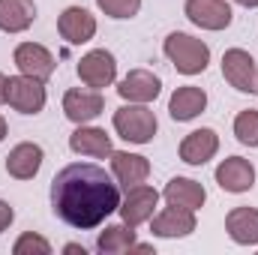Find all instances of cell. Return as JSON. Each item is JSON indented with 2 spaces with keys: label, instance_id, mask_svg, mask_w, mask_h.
<instances>
[{
  "label": "cell",
  "instance_id": "8fae6325",
  "mask_svg": "<svg viewBox=\"0 0 258 255\" xmlns=\"http://www.w3.org/2000/svg\"><path fill=\"white\" fill-rule=\"evenodd\" d=\"M117 93H120V99H126V102L150 105V102L162 93V81H159V75H153L150 69H129L126 75L120 78V84H117Z\"/></svg>",
  "mask_w": 258,
  "mask_h": 255
},
{
  "label": "cell",
  "instance_id": "ac0fdd59",
  "mask_svg": "<svg viewBox=\"0 0 258 255\" xmlns=\"http://www.w3.org/2000/svg\"><path fill=\"white\" fill-rule=\"evenodd\" d=\"M111 174L117 180V186H138L150 177V162L141 153H129V150H114L111 153Z\"/></svg>",
  "mask_w": 258,
  "mask_h": 255
},
{
  "label": "cell",
  "instance_id": "ffe728a7",
  "mask_svg": "<svg viewBox=\"0 0 258 255\" xmlns=\"http://www.w3.org/2000/svg\"><path fill=\"white\" fill-rule=\"evenodd\" d=\"M162 198L174 207H186V210H201L207 201V189L192 180V177H171L162 189Z\"/></svg>",
  "mask_w": 258,
  "mask_h": 255
},
{
  "label": "cell",
  "instance_id": "ba28073f",
  "mask_svg": "<svg viewBox=\"0 0 258 255\" xmlns=\"http://www.w3.org/2000/svg\"><path fill=\"white\" fill-rule=\"evenodd\" d=\"M102 108H105V99H102V93L93 90V87H72V90L63 93L66 120H72V123H78V126L96 120V117L102 114Z\"/></svg>",
  "mask_w": 258,
  "mask_h": 255
},
{
  "label": "cell",
  "instance_id": "4316f807",
  "mask_svg": "<svg viewBox=\"0 0 258 255\" xmlns=\"http://www.w3.org/2000/svg\"><path fill=\"white\" fill-rule=\"evenodd\" d=\"M12 219H15V210H12V204H6L3 198H0V234L12 225Z\"/></svg>",
  "mask_w": 258,
  "mask_h": 255
},
{
  "label": "cell",
  "instance_id": "9a60e30c",
  "mask_svg": "<svg viewBox=\"0 0 258 255\" xmlns=\"http://www.w3.org/2000/svg\"><path fill=\"white\" fill-rule=\"evenodd\" d=\"M69 150L78 156H93V159H111V135L99 126H81L69 135Z\"/></svg>",
  "mask_w": 258,
  "mask_h": 255
},
{
  "label": "cell",
  "instance_id": "d4e9b609",
  "mask_svg": "<svg viewBox=\"0 0 258 255\" xmlns=\"http://www.w3.org/2000/svg\"><path fill=\"white\" fill-rule=\"evenodd\" d=\"M12 252L15 255H51V243H48L42 234L24 231V234L12 243Z\"/></svg>",
  "mask_w": 258,
  "mask_h": 255
},
{
  "label": "cell",
  "instance_id": "1f68e13d",
  "mask_svg": "<svg viewBox=\"0 0 258 255\" xmlns=\"http://www.w3.org/2000/svg\"><path fill=\"white\" fill-rule=\"evenodd\" d=\"M255 93H258V90H255Z\"/></svg>",
  "mask_w": 258,
  "mask_h": 255
},
{
  "label": "cell",
  "instance_id": "484cf974",
  "mask_svg": "<svg viewBox=\"0 0 258 255\" xmlns=\"http://www.w3.org/2000/svg\"><path fill=\"white\" fill-rule=\"evenodd\" d=\"M96 6H99L108 18L123 21V18H135V15H138L141 0H96Z\"/></svg>",
  "mask_w": 258,
  "mask_h": 255
},
{
  "label": "cell",
  "instance_id": "5bb4252c",
  "mask_svg": "<svg viewBox=\"0 0 258 255\" xmlns=\"http://www.w3.org/2000/svg\"><path fill=\"white\" fill-rule=\"evenodd\" d=\"M57 33L69 45H84L96 36V15H90L84 6H66L57 18Z\"/></svg>",
  "mask_w": 258,
  "mask_h": 255
},
{
  "label": "cell",
  "instance_id": "8992f818",
  "mask_svg": "<svg viewBox=\"0 0 258 255\" xmlns=\"http://www.w3.org/2000/svg\"><path fill=\"white\" fill-rule=\"evenodd\" d=\"M222 78L240 90V93H255L258 90V63L249 51L243 48H228L222 54Z\"/></svg>",
  "mask_w": 258,
  "mask_h": 255
},
{
  "label": "cell",
  "instance_id": "5b68a950",
  "mask_svg": "<svg viewBox=\"0 0 258 255\" xmlns=\"http://www.w3.org/2000/svg\"><path fill=\"white\" fill-rule=\"evenodd\" d=\"M75 72H78V78H81L84 87L102 90V87H111V84H114V78H117V60H114L111 51L93 48V51H87V54L78 60Z\"/></svg>",
  "mask_w": 258,
  "mask_h": 255
},
{
  "label": "cell",
  "instance_id": "83f0119b",
  "mask_svg": "<svg viewBox=\"0 0 258 255\" xmlns=\"http://www.w3.org/2000/svg\"><path fill=\"white\" fill-rule=\"evenodd\" d=\"M63 252H69V255H87V249H84V246H78V243H66Z\"/></svg>",
  "mask_w": 258,
  "mask_h": 255
},
{
  "label": "cell",
  "instance_id": "52a82bcc",
  "mask_svg": "<svg viewBox=\"0 0 258 255\" xmlns=\"http://www.w3.org/2000/svg\"><path fill=\"white\" fill-rule=\"evenodd\" d=\"M156 204H159V192L153 189V186H147V183H138V186H129L126 195L120 198L117 213H120V219L126 225L138 228V225H144V222L153 219Z\"/></svg>",
  "mask_w": 258,
  "mask_h": 255
},
{
  "label": "cell",
  "instance_id": "6da1fadb",
  "mask_svg": "<svg viewBox=\"0 0 258 255\" xmlns=\"http://www.w3.org/2000/svg\"><path fill=\"white\" fill-rule=\"evenodd\" d=\"M120 207V189L102 165L72 162L51 180V210L72 228H96Z\"/></svg>",
  "mask_w": 258,
  "mask_h": 255
},
{
  "label": "cell",
  "instance_id": "277c9868",
  "mask_svg": "<svg viewBox=\"0 0 258 255\" xmlns=\"http://www.w3.org/2000/svg\"><path fill=\"white\" fill-rule=\"evenodd\" d=\"M48 102L45 81L30 78V75H9L6 78V105L15 108L18 114H39Z\"/></svg>",
  "mask_w": 258,
  "mask_h": 255
},
{
  "label": "cell",
  "instance_id": "30bf717a",
  "mask_svg": "<svg viewBox=\"0 0 258 255\" xmlns=\"http://www.w3.org/2000/svg\"><path fill=\"white\" fill-rule=\"evenodd\" d=\"M183 12L201 30H225L234 18L228 0H186Z\"/></svg>",
  "mask_w": 258,
  "mask_h": 255
},
{
  "label": "cell",
  "instance_id": "3957f363",
  "mask_svg": "<svg viewBox=\"0 0 258 255\" xmlns=\"http://www.w3.org/2000/svg\"><path fill=\"white\" fill-rule=\"evenodd\" d=\"M156 129H159L156 114L147 105H141V102H126V105H120L114 111V132L123 141H129V144H147V141H153Z\"/></svg>",
  "mask_w": 258,
  "mask_h": 255
},
{
  "label": "cell",
  "instance_id": "e0dca14e",
  "mask_svg": "<svg viewBox=\"0 0 258 255\" xmlns=\"http://www.w3.org/2000/svg\"><path fill=\"white\" fill-rule=\"evenodd\" d=\"M216 150H219V135L210 126L195 129L180 141V159L186 165H207L216 156Z\"/></svg>",
  "mask_w": 258,
  "mask_h": 255
},
{
  "label": "cell",
  "instance_id": "7a4b0ae2",
  "mask_svg": "<svg viewBox=\"0 0 258 255\" xmlns=\"http://www.w3.org/2000/svg\"><path fill=\"white\" fill-rule=\"evenodd\" d=\"M162 51H165V57L174 63V69H177L180 75H201V72L207 69V63H210V48H207V42L195 39L189 33H180V30H174V33L165 36Z\"/></svg>",
  "mask_w": 258,
  "mask_h": 255
},
{
  "label": "cell",
  "instance_id": "603a6c76",
  "mask_svg": "<svg viewBox=\"0 0 258 255\" xmlns=\"http://www.w3.org/2000/svg\"><path fill=\"white\" fill-rule=\"evenodd\" d=\"M135 243H138V240H135V228L126 225V222H120V225H108V228L99 234L96 249L102 255H120V252H129Z\"/></svg>",
  "mask_w": 258,
  "mask_h": 255
},
{
  "label": "cell",
  "instance_id": "7402d4cb",
  "mask_svg": "<svg viewBox=\"0 0 258 255\" xmlns=\"http://www.w3.org/2000/svg\"><path fill=\"white\" fill-rule=\"evenodd\" d=\"M36 21L33 0H0V30L3 33H24Z\"/></svg>",
  "mask_w": 258,
  "mask_h": 255
},
{
  "label": "cell",
  "instance_id": "4fadbf2b",
  "mask_svg": "<svg viewBox=\"0 0 258 255\" xmlns=\"http://www.w3.org/2000/svg\"><path fill=\"white\" fill-rule=\"evenodd\" d=\"M216 183L219 189L234 192V195L249 192L255 186V165L243 156H228L216 165Z\"/></svg>",
  "mask_w": 258,
  "mask_h": 255
},
{
  "label": "cell",
  "instance_id": "44dd1931",
  "mask_svg": "<svg viewBox=\"0 0 258 255\" xmlns=\"http://www.w3.org/2000/svg\"><path fill=\"white\" fill-rule=\"evenodd\" d=\"M225 231L234 243L240 246H255L258 243V210L255 207H234L225 216Z\"/></svg>",
  "mask_w": 258,
  "mask_h": 255
},
{
  "label": "cell",
  "instance_id": "2e32d148",
  "mask_svg": "<svg viewBox=\"0 0 258 255\" xmlns=\"http://www.w3.org/2000/svg\"><path fill=\"white\" fill-rule=\"evenodd\" d=\"M42 159H45V153H42L39 144L21 141V144H15V147L9 150V156H6V171H9V177H15V180H33V177L39 174V168H42Z\"/></svg>",
  "mask_w": 258,
  "mask_h": 255
},
{
  "label": "cell",
  "instance_id": "7c38bea8",
  "mask_svg": "<svg viewBox=\"0 0 258 255\" xmlns=\"http://www.w3.org/2000/svg\"><path fill=\"white\" fill-rule=\"evenodd\" d=\"M150 231H153L156 237H165V240L189 237V234L195 231V210L168 204L165 210L153 213V219H150Z\"/></svg>",
  "mask_w": 258,
  "mask_h": 255
},
{
  "label": "cell",
  "instance_id": "f546056e",
  "mask_svg": "<svg viewBox=\"0 0 258 255\" xmlns=\"http://www.w3.org/2000/svg\"><path fill=\"white\" fill-rule=\"evenodd\" d=\"M6 132H9V126H6V117H3V114H0V141H3V138H6Z\"/></svg>",
  "mask_w": 258,
  "mask_h": 255
},
{
  "label": "cell",
  "instance_id": "d6986e66",
  "mask_svg": "<svg viewBox=\"0 0 258 255\" xmlns=\"http://www.w3.org/2000/svg\"><path fill=\"white\" fill-rule=\"evenodd\" d=\"M204 108H207V93H204L201 87H195V84L177 87V90L171 93V99H168V114H171V120H177V123L195 120Z\"/></svg>",
  "mask_w": 258,
  "mask_h": 255
},
{
  "label": "cell",
  "instance_id": "4dcf8cb0",
  "mask_svg": "<svg viewBox=\"0 0 258 255\" xmlns=\"http://www.w3.org/2000/svg\"><path fill=\"white\" fill-rule=\"evenodd\" d=\"M234 3H240V6H246V9H255L258 0H234Z\"/></svg>",
  "mask_w": 258,
  "mask_h": 255
},
{
  "label": "cell",
  "instance_id": "f1b7e54d",
  "mask_svg": "<svg viewBox=\"0 0 258 255\" xmlns=\"http://www.w3.org/2000/svg\"><path fill=\"white\" fill-rule=\"evenodd\" d=\"M6 102V75L0 72V105Z\"/></svg>",
  "mask_w": 258,
  "mask_h": 255
},
{
  "label": "cell",
  "instance_id": "cb8c5ba5",
  "mask_svg": "<svg viewBox=\"0 0 258 255\" xmlns=\"http://www.w3.org/2000/svg\"><path fill=\"white\" fill-rule=\"evenodd\" d=\"M234 135L240 144L246 147H258V111L255 108H246L234 117Z\"/></svg>",
  "mask_w": 258,
  "mask_h": 255
},
{
  "label": "cell",
  "instance_id": "9c48e42d",
  "mask_svg": "<svg viewBox=\"0 0 258 255\" xmlns=\"http://www.w3.org/2000/svg\"><path fill=\"white\" fill-rule=\"evenodd\" d=\"M12 60H15L21 75L39 78V81H48L54 75V66H57L54 54L45 45H39V42H21V45H15Z\"/></svg>",
  "mask_w": 258,
  "mask_h": 255
}]
</instances>
